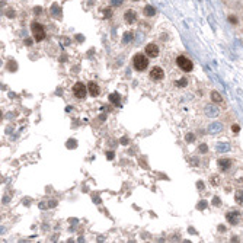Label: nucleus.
I'll return each mask as SVG.
<instances>
[{"label":"nucleus","mask_w":243,"mask_h":243,"mask_svg":"<svg viewBox=\"0 0 243 243\" xmlns=\"http://www.w3.org/2000/svg\"><path fill=\"white\" fill-rule=\"evenodd\" d=\"M165 77V71L160 67H153L150 70V79L151 80H162Z\"/></svg>","instance_id":"obj_6"},{"label":"nucleus","mask_w":243,"mask_h":243,"mask_svg":"<svg viewBox=\"0 0 243 243\" xmlns=\"http://www.w3.org/2000/svg\"><path fill=\"white\" fill-rule=\"evenodd\" d=\"M144 53L147 54V57H151V58H154V57H157L159 55V48H157V45L156 44H147L146 45V50H144Z\"/></svg>","instance_id":"obj_5"},{"label":"nucleus","mask_w":243,"mask_h":243,"mask_svg":"<svg viewBox=\"0 0 243 243\" xmlns=\"http://www.w3.org/2000/svg\"><path fill=\"white\" fill-rule=\"evenodd\" d=\"M211 99H213V101L215 102V104H220V102L223 101L221 95H220V93H217L215 90H213V92H211Z\"/></svg>","instance_id":"obj_12"},{"label":"nucleus","mask_w":243,"mask_h":243,"mask_svg":"<svg viewBox=\"0 0 243 243\" xmlns=\"http://www.w3.org/2000/svg\"><path fill=\"white\" fill-rule=\"evenodd\" d=\"M231 162L229 159H220L218 160V168L220 169H224V170H227V169L230 168Z\"/></svg>","instance_id":"obj_10"},{"label":"nucleus","mask_w":243,"mask_h":243,"mask_svg":"<svg viewBox=\"0 0 243 243\" xmlns=\"http://www.w3.org/2000/svg\"><path fill=\"white\" fill-rule=\"evenodd\" d=\"M134 2H137V0H134Z\"/></svg>","instance_id":"obj_20"},{"label":"nucleus","mask_w":243,"mask_h":243,"mask_svg":"<svg viewBox=\"0 0 243 243\" xmlns=\"http://www.w3.org/2000/svg\"><path fill=\"white\" fill-rule=\"evenodd\" d=\"M130 38H133V34H131V32H127V34H125V37H124V39H122V42H124V44H127Z\"/></svg>","instance_id":"obj_15"},{"label":"nucleus","mask_w":243,"mask_h":243,"mask_svg":"<svg viewBox=\"0 0 243 243\" xmlns=\"http://www.w3.org/2000/svg\"><path fill=\"white\" fill-rule=\"evenodd\" d=\"M124 19H125L128 23H134V22L137 21V15H135L134 10H127V12L124 13Z\"/></svg>","instance_id":"obj_8"},{"label":"nucleus","mask_w":243,"mask_h":243,"mask_svg":"<svg viewBox=\"0 0 243 243\" xmlns=\"http://www.w3.org/2000/svg\"><path fill=\"white\" fill-rule=\"evenodd\" d=\"M227 221L230 223V224H237L239 223V213H229L227 214Z\"/></svg>","instance_id":"obj_9"},{"label":"nucleus","mask_w":243,"mask_h":243,"mask_svg":"<svg viewBox=\"0 0 243 243\" xmlns=\"http://www.w3.org/2000/svg\"><path fill=\"white\" fill-rule=\"evenodd\" d=\"M229 19H230V22H231V23H237V18H235V16H230V18H229Z\"/></svg>","instance_id":"obj_17"},{"label":"nucleus","mask_w":243,"mask_h":243,"mask_svg":"<svg viewBox=\"0 0 243 243\" xmlns=\"http://www.w3.org/2000/svg\"><path fill=\"white\" fill-rule=\"evenodd\" d=\"M109 99L112 101V104H115V105H119V96H118L117 93H112V95L109 96Z\"/></svg>","instance_id":"obj_13"},{"label":"nucleus","mask_w":243,"mask_h":243,"mask_svg":"<svg viewBox=\"0 0 243 243\" xmlns=\"http://www.w3.org/2000/svg\"><path fill=\"white\" fill-rule=\"evenodd\" d=\"M86 93H88V86H84L83 83L77 82V83L73 86V95H74L77 99H83V98H86Z\"/></svg>","instance_id":"obj_4"},{"label":"nucleus","mask_w":243,"mask_h":243,"mask_svg":"<svg viewBox=\"0 0 243 243\" xmlns=\"http://www.w3.org/2000/svg\"><path fill=\"white\" fill-rule=\"evenodd\" d=\"M31 31H32V35H34L35 41H42L44 38H45V31H44V26L41 23H38V22H32V25H31Z\"/></svg>","instance_id":"obj_2"},{"label":"nucleus","mask_w":243,"mask_h":243,"mask_svg":"<svg viewBox=\"0 0 243 243\" xmlns=\"http://www.w3.org/2000/svg\"><path fill=\"white\" fill-rule=\"evenodd\" d=\"M25 44H26V45H31L32 42H31V39H25Z\"/></svg>","instance_id":"obj_18"},{"label":"nucleus","mask_w":243,"mask_h":243,"mask_svg":"<svg viewBox=\"0 0 243 243\" xmlns=\"http://www.w3.org/2000/svg\"><path fill=\"white\" fill-rule=\"evenodd\" d=\"M236 201L239 202V204H243V191L236 194Z\"/></svg>","instance_id":"obj_14"},{"label":"nucleus","mask_w":243,"mask_h":243,"mask_svg":"<svg viewBox=\"0 0 243 243\" xmlns=\"http://www.w3.org/2000/svg\"><path fill=\"white\" fill-rule=\"evenodd\" d=\"M176 64L179 66L180 70H184V71H192V68H194L192 61L188 57H185V55H179L176 58Z\"/></svg>","instance_id":"obj_3"},{"label":"nucleus","mask_w":243,"mask_h":243,"mask_svg":"<svg viewBox=\"0 0 243 243\" xmlns=\"http://www.w3.org/2000/svg\"><path fill=\"white\" fill-rule=\"evenodd\" d=\"M111 3H112V6H119L122 3V0H111Z\"/></svg>","instance_id":"obj_16"},{"label":"nucleus","mask_w":243,"mask_h":243,"mask_svg":"<svg viewBox=\"0 0 243 243\" xmlns=\"http://www.w3.org/2000/svg\"><path fill=\"white\" fill-rule=\"evenodd\" d=\"M233 131H239V125H233Z\"/></svg>","instance_id":"obj_19"},{"label":"nucleus","mask_w":243,"mask_h":243,"mask_svg":"<svg viewBox=\"0 0 243 243\" xmlns=\"http://www.w3.org/2000/svg\"><path fill=\"white\" fill-rule=\"evenodd\" d=\"M154 13H156V9L153 6H146L144 8V15L146 16H154Z\"/></svg>","instance_id":"obj_11"},{"label":"nucleus","mask_w":243,"mask_h":243,"mask_svg":"<svg viewBox=\"0 0 243 243\" xmlns=\"http://www.w3.org/2000/svg\"><path fill=\"white\" fill-rule=\"evenodd\" d=\"M133 66L137 71L146 70L147 66H149V58L144 54H135L134 58H133Z\"/></svg>","instance_id":"obj_1"},{"label":"nucleus","mask_w":243,"mask_h":243,"mask_svg":"<svg viewBox=\"0 0 243 243\" xmlns=\"http://www.w3.org/2000/svg\"><path fill=\"white\" fill-rule=\"evenodd\" d=\"M88 92L90 93V96L96 98L98 95L101 93V89H99V86H98L95 82H89V84H88Z\"/></svg>","instance_id":"obj_7"}]
</instances>
